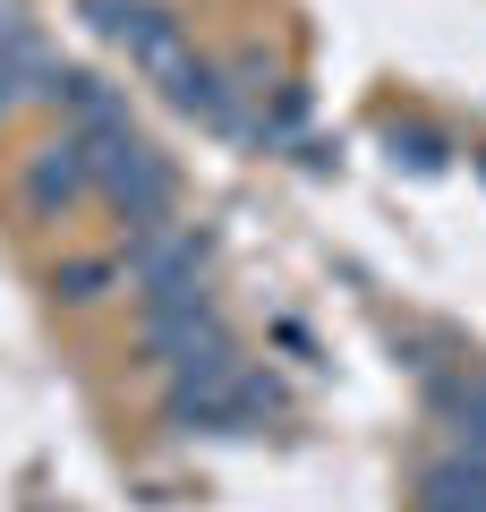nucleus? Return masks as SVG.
<instances>
[{"label":"nucleus","mask_w":486,"mask_h":512,"mask_svg":"<svg viewBox=\"0 0 486 512\" xmlns=\"http://www.w3.org/2000/svg\"><path fill=\"white\" fill-rule=\"evenodd\" d=\"M197 274H205V239H197V222H145V231H128V291L154 308V299H180V291H197Z\"/></svg>","instance_id":"f03ea898"},{"label":"nucleus","mask_w":486,"mask_h":512,"mask_svg":"<svg viewBox=\"0 0 486 512\" xmlns=\"http://www.w3.org/2000/svg\"><path fill=\"white\" fill-rule=\"evenodd\" d=\"M9 26H18V18H9V0H0V35H9Z\"/></svg>","instance_id":"1a4fd4ad"},{"label":"nucleus","mask_w":486,"mask_h":512,"mask_svg":"<svg viewBox=\"0 0 486 512\" xmlns=\"http://www.w3.org/2000/svg\"><path fill=\"white\" fill-rule=\"evenodd\" d=\"M52 103H60V128H69V137H111V128H128V103H120V86H111V77L69 69Z\"/></svg>","instance_id":"423d86ee"},{"label":"nucleus","mask_w":486,"mask_h":512,"mask_svg":"<svg viewBox=\"0 0 486 512\" xmlns=\"http://www.w3.org/2000/svg\"><path fill=\"white\" fill-rule=\"evenodd\" d=\"M435 512H486V470H469V461H444V470L427 478Z\"/></svg>","instance_id":"6e6552de"},{"label":"nucleus","mask_w":486,"mask_h":512,"mask_svg":"<svg viewBox=\"0 0 486 512\" xmlns=\"http://www.w3.org/2000/svg\"><path fill=\"white\" fill-rule=\"evenodd\" d=\"M94 163V197L111 205V214L128 222V231H145V222H171V171H162V154L145 146L137 128H111V137H77Z\"/></svg>","instance_id":"f257e3e1"},{"label":"nucleus","mask_w":486,"mask_h":512,"mask_svg":"<svg viewBox=\"0 0 486 512\" xmlns=\"http://www.w3.org/2000/svg\"><path fill=\"white\" fill-rule=\"evenodd\" d=\"M60 60H52V43L35 35V26H9V35H0V120H9V111L18 103H43V94H60Z\"/></svg>","instance_id":"20e7f679"},{"label":"nucleus","mask_w":486,"mask_h":512,"mask_svg":"<svg viewBox=\"0 0 486 512\" xmlns=\"http://www.w3.org/2000/svg\"><path fill=\"white\" fill-rule=\"evenodd\" d=\"M162 94H171L188 120H205V128H239V86L214 69V60H197V52H188L180 69L162 77Z\"/></svg>","instance_id":"39448f33"},{"label":"nucleus","mask_w":486,"mask_h":512,"mask_svg":"<svg viewBox=\"0 0 486 512\" xmlns=\"http://www.w3.org/2000/svg\"><path fill=\"white\" fill-rule=\"evenodd\" d=\"M18 197H26V214H43V222H69L77 205L94 197V163H86V146H77L69 128L43 137V146L18 163Z\"/></svg>","instance_id":"7ed1b4c3"},{"label":"nucleus","mask_w":486,"mask_h":512,"mask_svg":"<svg viewBox=\"0 0 486 512\" xmlns=\"http://www.w3.org/2000/svg\"><path fill=\"white\" fill-rule=\"evenodd\" d=\"M128 282V248H69L52 265V291L69 299V308H94V299H111Z\"/></svg>","instance_id":"0eeeda50"}]
</instances>
